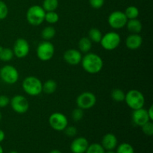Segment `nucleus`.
I'll return each mask as SVG.
<instances>
[{"label":"nucleus","instance_id":"18","mask_svg":"<svg viewBox=\"0 0 153 153\" xmlns=\"http://www.w3.org/2000/svg\"><path fill=\"white\" fill-rule=\"evenodd\" d=\"M126 26L127 30L131 32V34H139L143 28L141 22L137 18V19H128Z\"/></svg>","mask_w":153,"mask_h":153},{"label":"nucleus","instance_id":"29","mask_svg":"<svg viewBox=\"0 0 153 153\" xmlns=\"http://www.w3.org/2000/svg\"><path fill=\"white\" fill-rule=\"evenodd\" d=\"M105 150L101 144L98 143H94L89 144L85 153H105Z\"/></svg>","mask_w":153,"mask_h":153},{"label":"nucleus","instance_id":"6","mask_svg":"<svg viewBox=\"0 0 153 153\" xmlns=\"http://www.w3.org/2000/svg\"><path fill=\"white\" fill-rule=\"evenodd\" d=\"M120 42L121 37L118 33L115 31H109L102 35L100 43L105 50L112 51L119 46Z\"/></svg>","mask_w":153,"mask_h":153},{"label":"nucleus","instance_id":"36","mask_svg":"<svg viewBox=\"0 0 153 153\" xmlns=\"http://www.w3.org/2000/svg\"><path fill=\"white\" fill-rule=\"evenodd\" d=\"M147 114L150 120H153V106L151 105L149 108L147 110Z\"/></svg>","mask_w":153,"mask_h":153},{"label":"nucleus","instance_id":"2","mask_svg":"<svg viewBox=\"0 0 153 153\" xmlns=\"http://www.w3.org/2000/svg\"><path fill=\"white\" fill-rule=\"evenodd\" d=\"M43 83L37 77L34 76H27L22 82L24 92L31 97H37L42 93Z\"/></svg>","mask_w":153,"mask_h":153},{"label":"nucleus","instance_id":"7","mask_svg":"<svg viewBox=\"0 0 153 153\" xmlns=\"http://www.w3.org/2000/svg\"><path fill=\"white\" fill-rule=\"evenodd\" d=\"M19 72L12 65H4L0 69V79L7 85H13L19 80Z\"/></svg>","mask_w":153,"mask_h":153},{"label":"nucleus","instance_id":"42","mask_svg":"<svg viewBox=\"0 0 153 153\" xmlns=\"http://www.w3.org/2000/svg\"><path fill=\"white\" fill-rule=\"evenodd\" d=\"M1 118H2V114H1V112H0V121H1Z\"/></svg>","mask_w":153,"mask_h":153},{"label":"nucleus","instance_id":"35","mask_svg":"<svg viewBox=\"0 0 153 153\" xmlns=\"http://www.w3.org/2000/svg\"><path fill=\"white\" fill-rule=\"evenodd\" d=\"M10 99L6 95H0V108H6L10 104Z\"/></svg>","mask_w":153,"mask_h":153},{"label":"nucleus","instance_id":"33","mask_svg":"<svg viewBox=\"0 0 153 153\" xmlns=\"http://www.w3.org/2000/svg\"><path fill=\"white\" fill-rule=\"evenodd\" d=\"M64 133L68 137H75L77 134V128L73 126H67L64 130Z\"/></svg>","mask_w":153,"mask_h":153},{"label":"nucleus","instance_id":"21","mask_svg":"<svg viewBox=\"0 0 153 153\" xmlns=\"http://www.w3.org/2000/svg\"><path fill=\"white\" fill-rule=\"evenodd\" d=\"M102 33L99 28H92L88 31V38L91 40L92 43H100L102 37Z\"/></svg>","mask_w":153,"mask_h":153},{"label":"nucleus","instance_id":"15","mask_svg":"<svg viewBox=\"0 0 153 153\" xmlns=\"http://www.w3.org/2000/svg\"><path fill=\"white\" fill-rule=\"evenodd\" d=\"M89 146L88 139L84 137L75 138L70 145V150L73 153H85Z\"/></svg>","mask_w":153,"mask_h":153},{"label":"nucleus","instance_id":"19","mask_svg":"<svg viewBox=\"0 0 153 153\" xmlns=\"http://www.w3.org/2000/svg\"><path fill=\"white\" fill-rule=\"evenodd\" d=\"M57 88H58V85H57L56 82L53 79H49V80L46 81L44 83H43L42 92L48 94V95H50L56 91Z\"/></svg>","mask_w":153,"mask_h":153},{"label":"nucleus","instance_id":"16","mask_svg":"<svg viewBox=\"0 0 153 153\" xmlns=\"http://www.w3.org/2000/svg\"><path fill=\"white\" fill-rule=\"evenodd\" d=\"M118 144L117 137L113 133H108L103 136L101 145L105 150H114Z\"/></svg>","mask_w":153,"mask_h":153},{"label":"nucleus","instance_id":"1","mask_svg":"<svg viewBox=\"0 0 153 153\" xmlns=\"http://www.w3.org/2000/svg\"><path fill=\"white\" fill-rule=\"evenodd\" d=\"M82 66L85 72L90 74H97L103 67L102 58L99 55L93 52H88L82 57Z\"/></svg>","mask_w":153,"mask_h":153},{"label":"nucleus","instance_id":"4","mask_svg":"<svg viewBox=\"0 0 153 153\" xmlns=\"http://www.w3.org/2000/svg\"><path fill=\"white\" fill-rule=\"evenodd\" d=\"M46 11L42 6L34 4L31 6L26 12V19L28 23L34 26H38L44 22Z\"/></svg>","mask_w":153,"mask_h":153},{"label":"nucleus","instance_id":"11","mask_svg":"<svg viewBox=\"0 0 153 153\" xmlns=\"http://www.w3.org/2000/svg\"><path fill=\"white\" fill-rule=\"evenodd\" d=\"M128 19L124 12L121 10H114L110 13L108 18L109 25L114 29H120L126 26Z\"/></svg>","mask_w":153,"mask_h":153},{"label":"nucleus","instance_id":"24","mask_svg":"<svg viewBox=\"0 0 153 153\" xmlns=\"http://www.w3.org/2000/svg\"><path fill=\"white\" fill-rule=\"evenodd\" d=\"M124 13H125L127 19H137L138 17L139 14H140V11H139V9L137 7L134 5H131L126 7V9L124 11Z\"/></svg>","mask_w":153,"mask_h":153},{"label":"nucleus","instance_id":"37","mask_svg":"<svg viewBox=\"0 0 153 153\" xmlns=\"http://www.w3.org/2000/svg\"><path fill=\"white\" fill-rule=\"evenodd\" d=\"M4 138H5V134L2 130L0 129V143H1L4 140Z\"/></svg>","mask_w":153,"mask_h":153},{"label":"nucleus","instance_id":"10","mask_svg":"<svg viewBox=\"0 0 153 153\" xmlns=\"http://www.w3.org/2000/svg\"><path fill=\"white\" fill-rule=\"evenodd\" d=\"M11 108L16 113L23 114L29 109V102L28 100L22 95H15L10 100Z\"/></svg>","mask_w":153,"mask_h":153},{"label":"nucleus","instance_id":"28","mask_svg":"<svg viewBox=\"0 0 153 153\" xmlns=\"http://www.w3.org/2000/svg\"><path fill=\"white\" fill-rule=\"evenodd\" d=\"M116 153H134V149L130 143H122L117 146Z\"/></svg>","mask_w":153,"mask_h":153},{"label":"nucleus","instance_id":"13","mask_svg":"<svg viewBox=\"0 0 153 153\" xmlns=\"http://www.w3.org/2000/svg\"><path fill=\"white\" fill-rule=\"evenodd\" d=\"M82 52L76 49H67L64 54V60L67 64L71 66H76L82 61Z\"/></svg>","mask_w":153,"mask_h":153},{"label":"nucleus","instance_id":"12","mask_svg":"<svg viewBox=\"0 0 153 153\" xmlns=\"http://www.w3.org/2000/svg\"><path fill=\"white\" fill-rule=\"evenodd\" d=\"M30 51V46L28 40L25 38H18L15 41L13 47V52L14 56L17 58H24L28 55Z\"/></svg>","mask_w":153,"mask_h":153},{"label":"nucleus","instance_id":"38","mask_svg":"<svg viewBox=\"0 0 153 153\" xmlns=\"http://www.w3.org/2000/svg\"><path fill=\"white\" fill-rule=\"evenodd\" d=\"M49 153H62V152H61L60 150H58V149H53V150L50 151V152Z\"/></svg>","mask_w":153,"mask_h":153},{"label":"nucleus","instance_id":"39","mask_svg":"<svg viewBox=\"0 0 153 153\" xmlns=\"http://www.w3.org/2000/svg\"><path fill=\"white\" fill-rule=\"evenodd\" d=\"M0 153H4V150H3V148L1 145H0Z\"/></svg>","mask_w":153,"mask_h":153},{"label":"nucleus","instance_id":"25","mask_svg":"<svg viewBox=\"0 0 153 153\" xmlns=\"http://www.w3.org/2000/svg\"><path fill=\"white\" fill-rule=\"evenodd\" d=\"M58 0H43L42 7L46 12L55 11L58 7Z\"/></svg>","mask_w":153,"mask_h":153},{"label":"nucleus","instance_id":"8","mask_svg":"<svg viewBox=\"0 0 153 153\" xmlns=\"http://www.w3.org/2000/svg\"><path fill=\"white\" fill-rule=\"evenodd\" d=\"M49 124L55 131H62L68 126V119L61 112H54L49 116Z\"/></svg>","mask_w":153,"mask_h":153},{"label":"nucleus","instance_id":"17","mask_svg":"<svg viewBox=\"0 0 153 153\" xmlns=\"http://www.w3.org/2000/svg\"><path fill=\"white\" fill-rule=\"evenodd\" d=\"M143 37L139 34H131L126 39V46L128 49L136 50L141 46Z\"/></svg>","mask_w":153,"mask_h":153},{"label":"nucleus","instance_id":"31","mask_svg":"<svg viewBox=\"0 0 153 153\" xmlns=\"http://www.w3.org/2000/svg\"><path fill=\"white\" fill-rule=\"evenodd\" d=\"M142 131L147 136H152L153 134V123L152 121H149L144 125L141 126Z\"/></svg>","mask_w":153,"mask_h":153},{"label":"nucleus","instance_id":"20","mask_svg":"<svg viewBox=\"0 0 153 153\" xmlns=\"http://www.w3.org/2000/svg\"><path fill=\"white\" fill-rule=\"evenodd\" d=\"M93 43L88 37H83L79 40V50L82 53H88L90 52L91 48H92Z\"/></svg>","mask_w":153,"mask_h":153},{"label":"nucleus","instance_id":"3","mask_svg":"<svg viewBox=\"0 0 153 153\" xmlns=\"http://www.w3.org/2000/svg\"><path fill=\"white\" fill-rule=\"evenodd\" d=\"M127 105L132 110L143 108L145 104V97L143 93L138 90L132 89L126 94L125 100Z\"/></svg>","mask_w":153,"mask_h":153},{"label":"nucleus","instance_id":"9","mask_svg":"<svg viewBox=\"0 0 153 153\" xmlns=\"http://www.w3.org/2000/svg\"><path fill=\"white\" fill-rule=\"evenodd\" d=\"M97 103V97L95 94L90 91H85L78 96L76 99V105L78 108L82 110L91 109Z\"/></svg>","mask_w":153,"mask_h":153},{"label":"nucleus","instance_id":"23","mask_svg":"<svg viewBox=\"0 0 153 153\" xmlns=\"http://www.w3.org/2000/svg\"><path fill=\"white\" fill-rule=\"evenodd\" d=\"M56 34V30L53 26H46L42 30L41 37L44 40H50Z\"/></svg>","mask_w":153,"mask_h":153},{"label":"nucleus","instance_id":"32","mask_svg":"<svg viewBox=\"0 0 153 153\" xmlns=\"http://www.w3.org/2000/svg\"><path fill=\"white\" fill-rule=\"evenodd\" d=\"M8 14V7L5 2L0 0V20L5 19Z\"/></svg>","mask_w":153,"mask_h":153},{"label":"nucleus","instance_id":"30","mask_svg":"<svg viewBox=\"0 0 153 153\" xmlns=\"http://www.w3.org/2000/svg\"><path fill=\"white\" fill-rule=\"evenodd\" d=\"M84 117V110L79 108H76L72 112V118H73V121L75 122H79L81 121Z\"/></svg>","mask_w":153,"mask_h":153},{"label":"nucleus","instance_id":"34","mask_svg":"<svg viewBox=\"0 0 153 153\" xmlns=\"http://www.w3.org/2000/svg\"><path fill=\"white\" fill-rule=\"evenodd\" d=\"M90 5L94 9H100L104 5L105 0H89Z\"/></svg>","mask_w":153,"mask_h":153},{"label":"nucleus","instance_id":"26","mask_svg":"<svg viewBox=\"0 0 153 153\" xmlns=\"http://www.w3.org/2000/svg\"><path fill=\"white\" fill-rule=\"evenodd\" d=\"M125 96L126 93L120 88H115L111 91V98L113 99L114 101L117 102H123L125 100Z\"/></svg>","mask_w":153,"mask_h":153},{"label":"nucleus","instance_id":"27","mask_svg":"<svg viewBox=\"0 0 153 153\" xmlns=\"http://www.w3.org/2000/svg\"><path fill=\"white\" fill-rule=\"evenodd\" d=\"M59 20V15L55 11L46 12L44 21L47 22L49 24H55Z\"/></svg>","mask_w":153,"mask_h":153},{"label":"nucleus","instance_id":"40","mask_svg":"<svg viewBox=\"0 0 153 153\" xmlns=\"http://www.w3.org/2000/svg\"><path fill=\"white\" fill-rule=\"evenodd\" d=\"M105 153H116V152H114L113 150H107V152H105Z\"/></svg>","mask_w":153,"mask_h":153},{"label":"nucleus","instance_id":"41","mask_svg":"<svg viewBox=\"0 0 153 153\" xmlns=\"http://www.w3.org/2000/svg\"><path fill=\"white\" fill-rule=\"evenodd\" d=\"M9 153H19V152H16V151H11V152H10Z\"/></svg>","mask_w":153,"mask_h":153},{"label":"nucleus","instance_id":"22","mask_svg":"<svg viewBox=\"0 0 153 153\" xmlns=\"http://www.w3.org/2000/svg\"><path fill=\"white\" fill-rule=\"evenodd\" d=\"M14 57L13 49L10 48H4L0 46V60L4 62H7L13 59Z\"/></svg>","mask_w":153,"mask_h":153},{"label":"nucleus","instance_id":"14","mask_svg":"<svg viewBox=\"0 0 153 153\" xmlns=\"http://www.w3.org/2000/svg\"><path fill=\"white\" fill-rule=\"evenodd\" d=\"M131 118H132L133 123L135 126L140 127L150 121L149 116H148L147 110H146L143 108L137 109V110H133Z\"/></svg>","mask_w":153,"mask_h":153},{"label":"nucleus","instance_id":"5","mask_svg":"<svg viewBox=\"0 0 153 153\" xmlns=\"http://www.w3.org/2000/svg\"><path fill=\"white\" fill-rule=\"evenodd\" d=\"M36 54L40 61H49L53 58L55 54V46L53 43L49 40H43L37 46Z\"/></svg>","mask_w":153,"mask_h":153}]
</instances>
